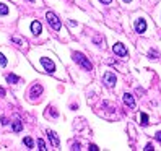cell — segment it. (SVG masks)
Listing matches in <instances>:
<instances>
[{
	"label": "cell",
	"instance_id": "7c38bea8",
	"mask_svg": "<svg viewBox=\"0 0 161 151\" xmlns=\"http://www.w3.org/2000/svg\"><path fill=\"white\" fill-rule=\"evenodd\" d=\"M7 81L8 83H18V81H20V78H18L16 75H10V73H8L7 75Z\"/></svg>",
	"mask_w": 161,
	"mask_h": 151
},
{
	"label": "cell",
	"instance_id": "5bb4252c",
	"mask_svg": "<svg viewBox=\"0 0 161 151\" xmlns=\"http://www.w3.org/2000/svg\"><path fill=\"white\" fill-rule=\"evenodd\" d=\"M0 15H8V7L5 3H0Z\"/></svg>",
	"mask_w": 161,
	"mask_h": 151
},
{
	"label": "cell",
	"instance_id": "9c48e42d",
	"mask_svg": "<svg viewBox=\"0 0 161 151\" xmlns=\"http://www.w3.org/2000/svg\"><path fill=\"white\" fill-rule=\"evenodd\" d=\"M31 31H33L34 36L41 34V31H42V24H41L39 21H33V23H31Z\"/></svg>",
	"mask_w": 161,
	"mask_h": 151
},
{
	"label": "cell",
	"instance_id": "ffe728a7",
	"mask_svg": "<svg viewBox=\"0 0 161 151\" xmlns=\"http://www.w3.org/2000/svg\"><path fill=\"white\" fill-rule=\"evenodd\" d=\"M155 138L159 141V143H161V132H158V133H155Z\"/></svg>",
	"mask_w": 161,
	"mask_h": 151
},
{
	"label": "cell",
	"instance_id": "ac0fdd59",
	"mask_svg": "<svg viewBox=\"0 0 161 151\" xmlns=\"http://www.w3.org/2000/svg\"><path fill=\"white\" fill-rule=\"evenodd\" d=\"M0 65H2V67H7V59H5L3 54H0Z\"/></svg>",
	"mask_w": 161,
	"mask_h": 151
},
{
	"label": "cell",
	"instance_id": "4fadbf2b",
	"mask_svg": "<svg viewBox=\"0 0 161 151\" xmlns=\"http://www.w3.org/2000/svg\"><path fill=\"white\" fill-rule=\"evenodd\" d=\"M140 124L142 125H148V116L147 114H140Z\"/></svg>",
	"mask_w": 161,
	"mask_h": 151
},
{
	"label": "cell",
	"instance_id": "7a4b0ae2",
	"mask_svg": "<svg viewBox=\"0 0 161 151\" xmlns=\"http://www.w3.org/2000/svg\"><path fill=\"white\" fill-rule=\"evenodd\" d=\"M46 18H47V23H49V26L52 28L54 31H60L62 23H60V20L57 18V15H55V13H52V12H47Z\"/></svg>",
	"mask_w": 161,
	"mask_h": 151
},
{
	"label": "cell",
	"instance_id": "30bf717a",
	"mask_svg": "<svg viewBox=\"0 0 161 151\" xmlns=\"http://www.w3.org/2000/svg\"><path fill=\"white\" fill-rule=\"evenodd\" d=\"M41 93H42V86H41V84H34V86L31 88V96H33V98L39 96Z\"/></svg>",
	"mask_w": 161,
	"mask_h": 151
},
{
	"label": "cell",
	"instance_id": "cb8c5ba5",
	"mask_svg": "<svg viewBox=\"0 0 161 151\" xmlns=\"http://www.w3.org/2000/svg\"><path fill=\"white\" fill-rule=\"evenodd\" d=\"M0 96H5V89L3 88H0Z\"/></svg>",
	"mask_w": 161,
	"mask_h": 151
},
{
	"label": "cell",
	"instance_id": "8992f818",
	"mask_svg": "<svg viewBox=\"0 0 161 151\" xmlns=\"http://www.w3.org/2000/svg\"><path fill=\"white\" fill-rule=\"evenodd\" d=\"M135 31L138 34H143L147 31V21L143 20V18H138V20L135 21Z\"/></svg>",
	"mask_w": 161,
	"mask_h": 151
},
{
	"label": "cell",
	"instance_id": "603a6c76",
	"mask_svg": "<svg viewBox=\"0 0 161 151\" xmlns=\"http://www.w3.org/2000/svg\"><path fill=\"white\" fill-rule=\"evenodd\" d=\"M145 149H147V151H150V149H153V146H151V145H150V143H148V145H147V146H145Z\"/></svg>",
	"mask_w": 161,
	"mask_h": 151
},
{
	"label": "cell",
	"instance_id": "277c9868",
	"mask_svg": "<svg viewBox=\"0 0 161 151\" xmlns=\"http://www.w3.org/2000/svg\"><path fill=\"white\" fill-rule=\"evenodd\" d=\"M103 83L106 84L108 88H112V86L116 84V75H112L111 72L104 73V77H103Z\"/></svg>",
	"mask_w": 161,
	"mask_h": 151
},
{
	"label": "cell",
	"instance_id": "52a82bcc",
	"mask_svg": "<svg viewBox=\"0 0 161 151\" xmlns=\"http://www.w3.org/2000/svg\"><path fill=\"white\" fill-rule=\"evenodd\" d=\"M124 104H125L129 109H134V107H135V99H134V96H132V94H129V93L124 94Z\"/></svg>",
	"mask_w": 161,
	"mask_h": 151
},
{
	"label": "cell",
	"instance_id": "d6986e66",
	"mask_svg": "<svg viewBox=\"0 0 161 151\" xmlns=\"http://www.w3.org/2000/svg\"><path fill=\"white\" fill-rule=\"evenodd\" d=\"M12 41H13V42H16L18 46H21V44H23V41H21V39H18V37H12Z\"/></svg>",
	"mask_w": 161,
	"mask_h": 151
},
{
	"label": "cell",
	"instance_id": "8fae6325",
	"mask_svg": "<svg viewBox=\"0 0 161 151\" xmlns=\"http://www.w3.org/2000/svg\"><path fill=\"white\" fill-rule=\"evenodd\" d=\"M21 128H23L21 120H15L13 122V132H21Z\"/></svg>",
	"mask_w": 161,
	"mask_h": 151
},
{
	"label": "cell",
	"instance_id": "d4e9b609",
	"mask_svg": "<svg viewBox=\"0 0 161 151\" xmlns=\"http://www.w3.org/2000/svg\"><path fill=\"white\" fill-rule=\"evenodd\" d=\"M124 2H130V0H124Z\"/></svg>",
	"mask_w": 161,
	"mask_h": 151
},
{
	"label": "cell",
	"instance_id": "7402d4cb",
	"mask_svg": "<svg viewBox=\"0 0 161 151\" xmlns=\"http://www.w3.org/2000/svg\"><path fill=\"white\" fill-rule=\"evenodd\" d=\"M90 149H91V151H98L99 148H98L96 145H90Z\"/></svg>",
	"mask_w": 161,
	"mask_h": 151
},
{
	"label": "cell",
	"instance_id": "e0dca14e",
	"mask_svg": "<svg viewBox=\"0 0 161 151\" xmlns=\"http://www.w3.org/2000/svg\"><path fill=\"white\" fill-rule=\"evenodd\" d=\"M37 146H39V149H41V151H46V149H47L42 140H37Z\"/></svg>",
	"mask_w": 161,
	"mask_h": 151
},
{
	"label": "cell",
	"instance_id": "ba28073f",
	"mask_svg": "<svg viewBox=\"0 0 161 151\" xmlns=\"http://www.w3.org/2000/svg\"><path fill=\"white\" fill-rule=\"evenodd\" d=\"M47 138H49V140L52 141V146H55V148L59 146V138H57V135H55V132L47 130Z\"/></svg>",
	"mask_w": 161,
	"mask_h": 151
},
{
	"label": "cell",
	"instance_id": "6da1fadb",
	"mask_svg": "<svg viewBox=\"0 0 161 151\" xmlns=\"http://www.w3.org/2000/svg\"><path fill=\"white\" fill-rule=\"evenodd\" d=\"M73 60L77 62L80 67H83L85 70H91L93 68V65H91V62L85 57V55L81 54V52H73Z\"/></svg>",
	"mask_w": 161,
	"mask_h": 151
},
{
	"label": "cell",
	"instance_id": "484cf974",
	"mask_svg": "<svg viewBox=\"0 0 161 151\" xmlns=\"http://www.w3.org/2000/svg\"><path fill=\"white\" fill-rule=\"evenodd\" d=\"M30 2H33V0H30Z\"/></svg>",
	"mask_w": 161,
	"mask_h": 151
},
{
	"label": "cell",
	"instance_id": "44dd1931",
	"mask_svg": "<svg viewBox=\"0 0 161 151\" xmlns=\"http://www.w3.org/2000/svg\"><path fill=\"white\" fill-rule=\"evenodd\" d=\"M99 2H101L103 5H109V3L112 2V0H99Z\"/></svg>",
	"mask_w": 161,
	"mask_h": 151
},
{
	"label": "cell",
	"instance_id": "5b68a950",
	"mask_svg": "<svg viewBox=\"0 0 161 151\" xmlns=\"http://www.w3.org/2000/svg\"><path fill=\"white\" fill-rule=\"evenodd\" d=\"M41 65L44 67V72H47V73H54V70H55L54 63L47 59V57H42V59H41Z\"/></svg>",
	"mask_w": 161,
	"mask_h": 151
},
{
	"label": "cell",
	"instance_id": "9a60e30c",
	"mask_svg": "<svg viewBox=\"0 0 161 151\" xmlns=\"http://www.w3.org/2000/svg\"><path fill=\"white\" fill-rule=\"evenodd\" d=\"M148 55H150V59H158V55H159V52H158V51H155V49H151Z\"/></svg>",
	"mask_w": 161,
	"mask_h": 151
},
{
	"label": "cell",
	"instance_id": "3957f363",
	"mask_svg": "<svg viewBox=\"0 0 161 151\" xmlns=\"http://www.w3.org/2000/svg\"><path fill=\"white\" fill-rule=\"evenodd\" d=\"M112 52H114L117 57H127V55H129V51L124 47V44H120V42L112 46Z\"/></svg>",
	"mask_w": 161,
	"mask_h": 151
},
{
	"label": "cell",
	"instance_id": "2e32d148",
	"mask_svg": "<svg viewBox=\"0 0 161 151\" xmlns=\"http://www.w3.org/2000/svg\"><path fill=\"white\" fill-rule=\"evenodd\" d=\"M25 145H26L28 148H33V140H31L30 137H26V138H25Z\"/></svg>",
	"mask_w": 161,
	"mask_h": 151
}]
</instances>
